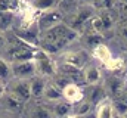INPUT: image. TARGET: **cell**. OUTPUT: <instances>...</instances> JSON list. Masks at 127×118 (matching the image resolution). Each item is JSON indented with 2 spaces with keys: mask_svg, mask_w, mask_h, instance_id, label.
I'll return each instance as SVG.
<instances>
[{
  "mask_svg": "<svg viewBox=\"0 0 127 118\" xmlns=\"http://www.w3.org/2000/svg\"><path fill=\"white\" fill-rule=\"evenodd\" d=\"M78 38L80 35L75 30L68 27L65 22H61L40 34V41L37 49H41L49 55H58L62 53L64 49L69 47Z\"/></svg>",
  "mask_w": 127,
  "mask_h": 118,
  "instance_id": "1",
  "label": "cell"
},
{
  "mask_svg": "<svg viewBox=\"0 0 127 118\" xmlns=\"http://www.w3.org/2000/svg\"><path fill=\"white\" fill-rule=\"evenodd\" d=\"M34 62H35V68H37V75L44 77L47 80H50V78H53L56 75L58 62L47 52H44L41 49H37L35 55H34Z\"/></svg>",
  "mask_w": 127,
  "mask_h": 118,
  "instance_id": "2",
  "label": "cell"
},
{
  "mask_svg": "<svg viewBox=\"0 0 127 118\" xmlns=\"http://www.w3.org/2000/svg\"><path fill=\"white\" fill-rule=\"evenodd\" d=\"M6 93L13 96L22 103H28L31 100V86L30 80H19V78H12L6 84Z\"/></svg>",
  "mask_w": 127,
  "mask_h": 118,
  "instance_id": "3",
  "label": "cell"
},
{
  "mask_svg": "<svg viewBox=\"0 0 127 118\" xmlns=\"http://www.w3.org/2000/svg\"><path fill=\"white\" fill-rule=\"evenodd\" d=\"M24 114L27 118H55L49 103H44L41 100H30L25 105Z\"/></svg>",
  "mask_w": 127,
  "mask_h": 118,
  "instance_id": "4",
  "label": "cell"
},
{
  "mask_svg": "<svg viewBox=\"0 0 127 118\" xmlns=\"http://www.w3.org/2000/svg\"><path fill=\"white\" fill-rule=\"evenodd\" d=\"M61 22H64V15L59 9L41 12V13H38V16H37V25H38V28H40L41 32L50 30L52 27H55V25H58V24H61Z\"/></svg>",
  "mask_w": 127,
  "mask_h": 118,
  "instance_id": "5",
  "label": "cell"
},
{
  "mask_svg": "<svg viewBox=\"0 0 127 118\" xmlns=\"http://www.w3.org/2000/svg\"><path fill=\"white\" fill-rule=\"evenodd\" d=\"M10 66H12L13 78L31 80L37 75V68H35L34 59L32 60H24V62H13V63H10Z\"/></svg>",
  "mask_w": 127,
  "mask_h": 118,
  "instance_id": "6",
  "label": "cell"
},
{
  "mask_svg": "<svg viewBox=\"0 0 127 118\" xmlns=\"http://www.w3.org/2000/svg\"><path fill=\"white\" fill-rule=\"evenodd\" d=\"M61 62L68 63L77 68H84L89 63V55L84 49H77V50H65L61 53Z\"/></svg>",
  "mask_w": 127,
  "mask_h": 118,
  "instance_id": "7",
  "label": "cell"
},
{
  "mask_svg": "<svg viewBox=\"0 0 127 118\" xmlns=\"http://www.w3.org/2000/svg\"><path fill=\"white\" fill-rule=\"evenodd\" d=\"M83 91H84V99L89 100L93 106H97L99 103H102L103 100L108 99V91L105 88V84L99 83L95 86H83Z\"/></svg>",
  "mask_w": 127,
  "mask_h": 118,
  "instance_id": "8",
  "label": "cell"
},
{
  "mask_svg": "<svg viewBox=\"0 0 127 118\" xmlns=\"http://www.w3.org/2000/svg\"><path fill=\"white\" fill-rule=\"evenodd\" d=\"M24 109H25V103L19 102L18 99H15L9 93H4L0 97V111H4V112L18 115V114H22Z\"/></svg>",
  "mask_w": 127,
  "mask_h": 118,
  "instance_id": "9",
  "label": "cell"
},
{
  "mask_svg": "<svg viewBox=\"0 0 127 118\" xmlns=\"http://www.w3.org/2000/svg\"><path fill=\"white\" fill-rule=\"evenodd\" d=\"M62 97L64 100H66L71 105H75L78 102H81L84 99V91H83V86L69 83L62 87Z\"/></svg>",
  "mask_w": 127,
  "mask_h": 118,
  "instance_id": "10",
  "label": "cell"
},
{
  "mask_svg": "<svg viewBox=\"0 0 127 118\" xmlns=\"http://www.w3.org/2000/svg\"><path fill=\"white\" fill-rule=\"evenodd\" d=\"M83 75H84V86H95L102 81V72L99 66L89 62L83 68Z\"/></svg>",
  "mask_w": 127,
  "mask_h": 118,
  "instance_id": "11",
  "label": "cell"
},
{
  "mask_svg": "<svg viewBox=\"0 0 127 118\" xmlns=\"http://www.w3.org/2000/svg\"><path fill=\"white\" fill-rule=\"evenodd\" d=\"M62 90L58 87L52 80H49L47 81V84H46V88H44V93H43V99L41 100H44L46 103H55V102H59V100H62Z\"/></svg>",
  "mask_w": 127,
  "mask_h": 118,
  "instance_id": "12",
  "label": "cell"
},
{
  "mask_svg": "<svg viewBox=\"0 0 127 118\" xmlns=\"http://www.w3.org/2000/svg\"><path fill=\"white\" fill-rule=\"evenodd\" d=\"M47 78L35 75L34 78L30 80V86H31V100H41L43 99V93L47 84Z\"/></svg>",
  "mask_w": 127,
  "mask_h": 118,
  "instance_id": "13",
  "label": "cell"
},
{
  "mask_svg": "<svg viewBox=\"0 0 127 118\" xmlns=\"http://www.w3.org/2000/svg\"><path fill=\"white\" fill-rule=\"evenodd\" d=\"M52 112H53V117L55 118H66L68 115L72 114V105L68 103L66 100H59V102H55V103H50L49 105Z\"/></svg>",
  "mask_w": 127,
  "mask_h": 118,
  "instance_id": "14",
  "label": "cell"
},
{
  "mask_svg": "<svg viewBox=\"0 0 127 118\" xmlns=\"http://www.w3.org/2000/svg\"><path fill=\"white\" fill-rule=\"evenodd\" d=\"M103 84H105V88H106L108 94H111L112 97H117V94L121 91V88L126 86V84L123 83V80H121L120 77H117V75L109 77V78L106 80V83H103Z\"/></svg>",
  "mask_w": 127,
  "mask_h": 118,
  "instance_id": "15",
  "label": "cell"
},
{
  "mask_svg": "<svg viewBox=\"0 0 127 118\" xmlns=\"http://www.w3.org/2000/svg\"><path fill=\"white\" fill-rule=\"evenodd\" d=\"M92 56H93V59L99 60L100 63H106L109 59H112V53H111V50L106 44L100 43L92 50Z\"/></svg>",
  "mask_w": 127,
  "mask_h": 118,
  "instance_id": "16",
  "label": "cell"
},
{
  "mask_svg": "<svg viewBox=\"0 0 127 118\" xmlns=\"http://www.w3.org/2000/svg\"><path fill=\"white\" fill-rule=\"evenodd\" d=\"M96 118H112L115 115L114 112V106H112V100L108 97L106 100H103L102 103L97 105L96 108Z\"/></svg>",
  "mask_w": 127,
  "mask_h": 118,
  "instance_id": "17",
  "label": "cell"
},
{
  "mask_svg": "<svg viewBox=\"0 0 127 118\" xmlns=\"http://www.w3.org/2000/svg\"><path fill=\"white\" fill-rule=\"evenodd\" d=\"M15 24V12H0V32H9Z\"/></svg>",
  "mask_w": 127,
  "mask_h": 118,
  "instance_id": "18",
  "label": "cell"
},
{
  "mask_svg": "<svg viewBox=\"0 0 127 118\" xmlns=\"http://www.w3.org/2000/svg\"><path fill=\"white\" fill-rule=\"evenodd\" d=\"M92 108H93V105H92L89 100L83 99L81 102L72 105V114H74L75 117H78V118H84L92 112Z\"/></svg>",
  "mask_w": 127,
  "mask_h": 118,
  "instance_id": "19",
  "label": "cell"
},
{
  "mask_svg": "<svg viewBox=\"0 0 127 118\" xmlns=\"http://www.w3.org/2000/svg\"><path fill=\"white\" fill-rule=\"evenodd\" d=\"M80 38L83 43V49L86 47V49H92V50L103 41L102 34H83V35H80Z\"/></svg>",
  "mask_w": 127,
  "mask_h": 118,
  "instance_id": "20",
  "label": "cell"
},
{
  "mask_svg": "<svg viewBox=\"0 0 127 118\" xmlns=\"http://www.w3.org/2000/svg\"><path fill=\"white\" fill-rule=\"evenodd\" d=\"M97 15L102 19V24H103L105 31L115 30V19H114V15H112V10L111 9H100Z\"/></svg>",
  "mask_w": 127,
  "mask_h": 118,
  "instance_id": "21",
  "label": "cell"
},
{
  "mask_svg": "<svg viewBox=\"0 0 127 118\" xmlns=\"http://www.w3.org/2000/svg\"><path fill=\"white\" fill-rule=\"evenodd\" d=\"M31 4L32 7L40 13L58 9V0H31Z\"/></svg>",
  "mask_w": 127,
  "mask_h": 118,
  "instance_id": "22",
  "label": "cell"
},
{
  "mask_svg": "<svg viewBox=\"0 0 127 118\" xmlns=\"http://www.w3.org/2000/svg\"><path fill=\"white\" fill-rule=\"evenodd\" d=\"M12 78H13V75H12L10 62L6 60L3 56H0V81L4 83V84H7Z\"/></svg>",
  "mask_w": 127,
  "mask_h": 118,
  "instance_id": "23",
  "label": "cell"
},
{
  "mask_svg": "<svg viewBox=\"0 0 127 118\" xmlns=\"http://www.w3.org/2000/svg\"><path fill=\"white\" fill-rule=\"evenodd\" d=\"M103 66H105V69L112 71V72L121 71L124 68V59L123 58H112V59H109L106 63H103Z\"/></svg>",
  "mask_w": 127,
  "mask_h": 118,
  "instance_id": "24",
  "label": "cell"
},
{
  "mask_svg": "<svg viewBox=\"0 0 127 118\" xmlns=\"http://www.w3.org/2000/svg\"><path fill=\"white\" fill-rule=\"evenodd\" d=\"M112 106H114V112L115 114H118L121 117H124L127 114V103H124V102H121L118 99H114L112 100Z\"/></svg>",
  "mask_w": 127,
  "mask_h": 118,
  "instance_id": "25",
  "label": "cell"
},
{
  "mask_svg": "<svg viewBox=\"0 0 127 118\" xmlns=\"http://www.w3.org/2000/svg\"><path fill=\"white\" fill-rule=\"evenodd\" d=\"M118 34H120V37H121L123 40L127 41V22H123V24L118 27Z\"/></svg>",
  "mask_w": 127,
  "mask_h": 118,
  "instance_id": "26",
  "label": "cell"
},
{
  "mask_svg": "<svg viewBox=\"0 0 127 118\" xmlns=\"http://www.w3.org/2000/svg\"><path fill=\"white\" fill-rule=\"evenodd\" d=\"M6 46V32H0V55Z\"/></svg>",
  "mask_w": 127,
  "mask_h": 118,
  "instance_id": "27",
  "label": "cell"
},
{
  "mask_svg": "<svg viewBox=\"0 0 127 118\" xmlns=\"http://www.w3.org/2000/svg\"><path fill=\"white\" fill-rule=\"evenodd\" d=\"M78 4H89V6H96V0H77Z\"/></svg>",
  "mask_w": 127,
  "mask_h": 118,
  "instance_id": "28",
  "label": "cell"
},
{
  "mask_svg": "<svg viewBox=\"0 0 127 118\" xmlns=\"http://www.w3.org/2000/svg\"><path fill=\"white\" fill-rule=\"evenodd\" d=\"M0 118H18V115L9 114V112H4V111H0Z\"/></svg>",
  "mask_w": 127,
  "mask_h": 118,
  "instance_id": "29",
  "label": "cell"
},
{
  "mask_svg": "<svg viewBox=\"0 0 127 118\" xmlns=\"http://www.w3.org/2000/svg\"><path fill=\"white\" fill-rule=\"evenodd\" d=\"M4 93H6V84L0 81V97H1V96H3Z\"/></svg>",
  "mask_w": 127,
  "mask_h": 118,
  "instance_id": "30",
  "label": "cell"
},
{
  "mask_svg": "<svg viewBox=\"0 0 127 118\" xmlns=\"http://www.w3.org/2000/svg\"><path fill=\"white\" fill-rule=\"evenodd\" d=\"M112 118H124V117H121V115H118V114H115V115H114Z\"/></svg>",
  "mask_w": 127,
  "mask_h": 118,
  "instance_id": "31",
  "label": "cell"
},
{
  "mask_svg": "<svg viewBox=\"0 0 127 118\" xmlns=\"http://www.w3.org/2000/svg\"><path fill=\"white\" fill-rule=\"evenodd\" d=\"M115 1H121V3H126L127 4V0H115Z\"/></svg>",
  "mask_w": 127,
  "mask_h": 118,
  "instance_id": "32",
  "label": "cell"
},
{
  "mask_svg": "<svg viewBox=\"0 0 127 118\" xmlns=\"http://www.w3.org/2000/svg\"><path fill=\"white\" fill-rule=\"evenodd\" d=\"M124 118H127V114H126V115H124Z\"/></svg>",
  "mask_w": 127,
  "mask_h": 118,
  "instance_id": "33",
  "label": "cell"
},
{
  "mask_svg": "<svg viewBox=\"0 0 127 118\" xmlns=\"http://www.w3.org/2000/svg\"><path fill=\"white\" fill-rule=\"evenodd\" d=\"M126 84H127V83H126Z\"/></svg>",
  "mask_w": 127,
  "mask_h": 118,
  "instance_id": "34",
  "label": "cell"
}]
</instances>
